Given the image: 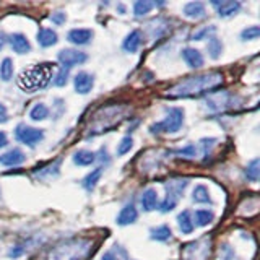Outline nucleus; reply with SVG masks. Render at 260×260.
<instances>
[{"instance_id": "8", "label": "nucleus", "mask_w": 260, "mask_h": 260, "mask_svg": "<svg viewBox=\"0 0 260 260\" xmlns=\"http://www.w3.org/2000/svg\"><path fill=\"white\" fill-rule=\"evenodd\" d=\"M210 254V239L202 238L199 241H193L184 246L182 255L184 260H207Z\"/></svg>"}, {"instance_id": "3", "label": "nucleus", "mask_w": 260, "mask_h": 260, "mask_svg": "<svg viewBox=\"0 0 260 260\" xmlns=\"http://www.w3.org/2000/svg\"><path fill=\"white\" fill-rule=\"evenodd\" d=\"M91 241L85 238H72L67 239L49 252L47 260H83L91 250Z\"/></svg>"}, {"instance_id": "10", "label": "nucleus", "mask_w": 260, "mask_h": 260, "mask_svg": "<svg viewBox=\"0 0 260 260\" xmlns=\"http://www.w3.org/2000/svg\"><path fill=\"white\" fill-rule=\"evenodd\" d=\"M73 86L78 94H88L94 86V77L88 72H80L73 78Z\"/></svg>"}, {"instance_id": "25", "label": "nucleus", "mask_w": 260, "mask_h": 260, "mask_svg": "<svg viewBox=\"0 0 260 260\" xmlns=\"http://www.w3.org/2000/svg\"><path fill=\"white\" fill-rule=\"evenodd\" d=\"M94 161H96V153L89 150H78L73 154V162L78 166H91Z\"/></svg>"}, {"instance_id": "43", "label": "nucleus", "mask_w": 260, "mask_h": 260, "mask_svg": "<svg viewBox=\"0 0 260 260\" xmlns=\"http://www.w3.org/2000/svg\"><path fill=\"white\" fill-rule=\"evenodd\" d=\"M8 145V140H7V135L5 132H0V148H4V146Z\"/></svg>"}, {"instance_id": "32", "label": "nucleus", "mask_w": 260, "mask_h": 260, "mask_svg": "<svg viewBox=\"0 0 260 260\" xmlns=\"http://www.w3.org/2000/svg\"><path fill=\"white\" fill-rule=\"evenodd\" d=\"M258 166H260L258 158L252 159L249 165H247V168H246V176H247V179H249L250 182H257L258 181V174H260Z\"/></svg>"}, {"instance_id": "35", "label": "nucleus", "mask_w": 260, "mask_h": 260, "mask_svg": "<svg viewBox=\"0 0 260 260\" xmlns=\"http://www.w3.org/2000/svg\"><path fill=\"white\" fill-rule=\"evenodd\" d=\"M260 36V28L258 26H249L241 32L242 41H254Z\"/></svg>"}, {"instance_id": "29", "label": "nucleus", "mask_w": 260, "mask_h": 260, "mask_svg": "<svg viewBox=\"0 0 260 260\" xmlns=\"http://www.w3.org/2000/svg\"><path fill=\"white\" fill-rule=\"evenodd\" d=\"M207 49H208V54H210V57L211 59H219L221 57V54H223V43L219 41L218 38H215V36H210L208 38V44H207Z\"/></svg>"}, {"instance_id": "40", "label": "nucleus", "mask_w": 260, "mask_h": 260, "mask_svg": "<svg viewBox=\"0 0 260 260\" xmlns=\"http://www.w3.org/2000/svg\"><path fill=\"white\" fill-rule=\"evenodd\" d=\"M51 21L55 24H63L65 21H67V15H65L63 12H55L51 15Z\"/></svg>"}, {"instance_id": "14", "label": "nucleus", "mask_w": 260, "mask_h": 260, "mask_svg": "<svg viewBox=\"0 0 260 260\" xmlns=\"http://www.w3.org/2000/svg\"><path fill=\"white\" fill-rule=\"evenodd\" d=\"M182 59L190 69L203 67V55H202V52L199 51V49H193V47L182 49Z\"/></svg>"}, {"instance_id": "30", "label": "nucleus", "mask_w": 260, "mask_h": 260, "mask_svg": "<svg viewBox=\"0 0 260 260\" xmlns=\"http://www.w3.org/2000/svg\"><path fill=\"white\" fill-rule=\"evenodd\" d=\"M154 7L153 2H148V0H137L134 4V15L137 18H142V16L148 15L151 12V8Z\"/></svg>"}, {"instance_id": "11", "label": "nucleus", "mask_w": 260, "mask_h": 260, "mask_svg": "<svg viewBox=\"0 0 260 260\" xmlns=\"http://www.w3.org/2000/svg\"><path fill=\"white\" fill-rule=\"evenodd\" d=\"M94 36V32L88 28H75V29H70L67 32V41L75 46H85L91 43V39Z\"/></svg>"}, {"instance_id": "38", "label": "nucleus", "mask_w": 260, "mask_h": 260, "mask_svg": "<svg viewBox=\"0 0 260 260\" xmlns=\"http://www.w3.org/2000/svg\"><path fill=\"white\" fill-rule=\"evenodd\" d=\"M176 154H179V156H184V158L192 159V158H195V154H197V148H195V145H187V146H184V148L177 150Z\"/></svg>"}, {"instance_id": "17", "label": "nucleus", "mask_w": 260, "mask_h": 260, "mask_svg": "<svg viewBox=\"0 0 260 260\" xmlns=\"http://www.w3.org/2000/svg\"><path fill=\"white\" fill-rule=\"evenodd\" d=\"M142 43H143L142 31L134 29L125 36L124 43H122V47H124V51H127V52H137L138 49H140Z\"/></svg>"}, {"instance_id": "7", "label": "nucleus", "mask_w": 260, "mask_h": 260, "mask_svg": "<svg viewBox=\"0 0 260 260\" xmlns=\"http://www.w3.org/2000/svg\"><path fill=\"white\" fill-rule=\"evenodd\" d=\"M15 138L20 143L26 145V146H36L39 142H43L44 138V132L41 128H35L29 127L26 124H18L15 128Z\"/></svg>"}, {"instance_id": "24", "label": "nucleus", "mask_w": 260, "mask_h": 260, "mask_svg": "<svg viewBox=\"0 0 260 260\" xmlns=\"http://www.w3.org/2000/svg\"><path fill=\"white\" fill-rule=\"evenodd\" d=\"M103 176V168H96L93 169L91 173L86 174V177L81 181V185H83V189L88 190V192H93L96 189L98 182H100V179Z\"/></svg>"}, {"instance_id": "44", "label": "nucleus", "mask_w": 260, "mask_h": 260, "mask_svg": "<svg viewBox=\"0 0 260 260\" xmlns=\"http://www.w3.org/2000/svg\"><path fill=\"white\" fill-rule=\"evenodd\" d=\"M5 44H7V38H5V35H2V32H0V49H4Z\"/></svg>"}, {"instance_id": "15", "label": "nucleus", "mask_w": 260, "mask_h": 260, "mask_svg": "<svg viewBox=\"0 0 260 260\" xmlns=\"http://www.w3.org/2000/svg\"><path fill=\"white\" fill-rule=\"evenodd\" d=\"M182 13L184 16L190 20H202L207 16V10H205V4L202 2H189L185 4L182 8Z\"/></svg>"}, {"instance_id": "2", "label": "nucleus", "mask_w": 260, "mask_h": 260, "mask_svg": "<svg viewBox=\"0 0 260 260\" xmlns=\"http://www.w3.org/2000/svg\"><path fill=\"white\" fill-rule=\"evenodd\" d=\"M52 72H54V63L51 62H44V63H36L32 67L24 69L20 77H18V85L24 91H38V89H43L49 85V81L52 78Z\"/></svg>"}, {"instance_id": "12", "label": "nucleus", "mask_w": 260, "mask_h": 260, "mask_svg": "<svg viewBox=\"0 0 260 260\" xmlns=\"http://www.w3.org/2000/svg\"><path fill=\"white\" fill-rule=\"evenodd\" d=\"M26 161V156L20 148H12L7 153L0 154V165L7 166V168H13V166H20Z\"/></svg>"}, {"instance_id": "20", "label": "nucleus", "mask_w": 260, "mask_h": 260, "mask_svg": "<svg viewBox=\"0 0 260 260\" xmlns=\"http://www.w3.org/2000/svg\"><path fill=\"white\" fill-rule=\"evenodd\" d=\"M140 203H142V208L143 211H153L158 208V192L154 189H146L143 190L142 197H140Z\"/></svg>"}, {"instance_id": "13", "label": "nucleus", "mask_w": 260, "mask_h": 260, "mask_svg": "<svg viewBox=\"0 0 260 260\" xmlns=\"http://www.w3.org/2000/svg\"><path fill=\"white\" fill-rule=\"evenodd\" d=\"M216 8V13L219 18H230V16L236 15L241 10V4L234 2V0H226V2H211Z\"/></svg>"}, {"instance_id": "41", "label": "nucleus", "mask_w": 260, "mask_h": 260, "mask_svg": "<svg viewBox=\"0 0 260 260\" xmlns=\"http://www.w3.org/2000/svg\"><path fill=\"white\" fill-rule=\"evenodd\" d=\"M8 122V112H7V108L0 103V124H5Z\"/></svg>"}, {"instance_id": "9", "label": "nucleus", "mask_w": 260, "mask_h": 260, "mask_svg": "<svg viewBox=\"0 0 260 260\" xmlns=\"http://www.w3.org/2000/svg\"><path fill=\"white\" fill-rule=\"evenodd\" d=\"M57 59L63 65L65 69H72L75 65H81L88 60L86 52L75 51V49H62V51L57 54Z\"/></svg>"}, {"instance_id": "21", "label": "nucleus", "mask_w": 260, "mask_h": 260, "mask_svg": "<svg viewBox=\"0 0 260 260\" xmlns=\"http://www.w3.org/2000/svg\"><path fill=\"white\" fill-rule=\"evenodd\" d=\"M177 223H179V230L182 231V234H192L195 230L193 218H192V213L189 210H184L182 213H179Z\"/></svg>"}, {"instance_id": "1", "label": "nucleus", "mask_w": 260, "mask_h": 260, "mask_svg": "<svg viewBox=\"0 0 260 260\" xmlns=\"http://www.w3.org/2000/svg\"><path fill=\"white\" fill-rule=\"evenodd\" d=\"M223 85V75L219 72H210L203 75L189 77L177 85L168 89L166 96L171 100H179V98H193L203 93H213Z\"/></svg>"}, {"instance_id": "23", "label": "nucleus", "mask_w": 260, "mask_h": 260, "mask_svg": "<svg viewBox=\"0 0 260 260\" xmlns=\"http://www.w3.org/2000/svg\"><path fill=\"white\" fill-rule=\"evenodd\" d=\"M213 219H215V213L211 210H207V208L195 210V213H193V224H197L200 228L208 226Z\"/></svg>"}, {"instance_id": "33", "label": "nucleus", "mask_w": 260, "mask_h": 260, "mask_svg": "<svg viewBox=\"0 0 260 260\" xmlns=\"http://www.w3.org/2000/svg\"><path fill=\"white\" fill-rule=\"evenodd\" d=\"M132 146H134V140H132V137H124L120 140V143L117 145V154L119 156H124V154H127L130 150H132Z\"/></svg>"}, {"instance_id": "18", "label": "nucleus", "mask_w": 260, "mask_h": 260, "mask_svg": "<svg viewBox=\"0 0 260 260\" xmlns=\"http://www.w3.org/2000/svg\"><path fill=\"white\" fill-rule=\"evenodd\" d=\"M8 41H10V46L16 54H28L31 51V44H29L28 38L21 35V32H15Z\"/></svg>"}, {"instance_id": "6", "label": "nucleus", "mask_w": 260, "mask_h": 260, "mask_svg": "<svg viewBox=\"0 0 260 260\" xmlns=\"http://www.w3.org/2000/svg\"><path fill=\"white\" fill-rule=\"evenodd\" d=\"M239 103V98L228 91H213L207 96V106L211 111H226L234 108Z\"/></svg>"}, {"instance_id": "39", "label": "nucleus", "mask_w": 260, "mask_h": 260, "mask_svg": "<svg viewBox=\"0 0 260 260\" xmlns=\"http://www.w3.org/2000/svg\"><path fill=\"white\" fill-rule=\"evenodd\" d=\"M223 260H241V258L230 246H224L223 247Z\"/></svg>"}, {"instance_id": "36", "label": "nucleus", "mask_w": 260, "mask_h": 260, "mask_svg": "<svg viewBox=\"0 0 260 260\" xmlns=\"http://www.w3.org/2000/svg\"><path fill=\"white\" fill-rule=\"evenodd\" d=\"M216 31L215 26H207V28H203L197 32H193V36H192V41H203V39H208L213 32Z\"/></svg>"}, {"instance_id": "26", "label": "nucleus", "mask_w": 260, "mask_h": 260, "mask_svg": "<svg viewBox=\"0 0 260 260\" xmlns=\"http://www.w3.org/2000/svg\"><path fill=\"white\" fill-rule=\"evenodd\" d=\"M150 238L153 241L165 242V241H169L171 238H173V231H171V228L168 224H161V226L153 228V230L150 231Z\"/></svg>"}, {"instance_id": "37", "label": "nucleus", "mask_w": 260, "mask_h": 260, "mask_svg": "<svg viewBox=\"0 0 260 260\" xmlns=\"http://www.w3.org/2000/svg\"><path fill=\"white\" fill-rule=\"evenodd\" d=\"M215 142H216V138H202V140H200V146L203 150V156H205V159L210 156L211 148L215 146Z\"/></svg>"}, {"instance_id": "5", "label": "nucleus", "mask_w": 260, "mask_h": 260, "mask_svg": "<svg viewBox=\"0 0 260 260\" xmlns=\"http://www.w3.org/2000/svg\"><path fill=\"white\" fill-rule=\"evenodd\" d=\"M187 185H189V179H173V181L166 184V199L159 205V210L162 213H169V211L176 208L179 199L182 197L184 190L187 189Z\"/></svg>"}, {"instance_id": "19", "label": "nucleus", "mask_w": 260, "mask_h": 260, "mask_svg": "<svg viewBox=\"0 0 260 260\" xmlns=\"http://www.w3.org/2000/svg\"><path fill=\"white\" fill-rule=\"evenodd\" d=\"M38 44L41 47H51V46H55L57 41H59V36H57V32L54 29H49V28H41L38 31Z\"/></svg>"}, {"instance_id": "34", "label": "nucleus", "mask_w": 260, "mask_h": 260, "mask_svg": "<svg viewBox=\"0 0 260 260\" xmlns=\"http://www.w3.org/2000/svg\"><path fill=\"white\" fill-rule=\"evenodd\" d=\"M69 69H65V67H62L59 72H57V75H55V78H54V86H65L67 85V81H69Z\"/></svg>"}, {"instance_id": "4", "label": "nucleus", "mask_w": 260, "mask_h": 260, "mask_svg": "<svg viewBox=\"0 0 260 260\" xmlns=\"http://www.w3.org/2000/svg\"><path fill=\"white\" fill-rule=\"evenodd\" d=\"M184 125V109L181 108H166V117L161 122L150 125L151 134H176Z\"/></svg>"}, {"instance_id": "28", "label": "nucleus", "mask_w": 260, "mask_h": 260, "mask_svg": "<svg viewBox=\"0 0 260 260\" xmlns=\"http://www.w3.org/2000/svg\"><path fill=\"white\" fill-rule=\"evenodd\" d=\"M192 200L195 203H211V197H210V192L205 185H195L193 187V192H192Z\"/></svg>"}, {"instance_id": "31", "label": "nucleus", "mask_w": 260, "mask_h": 260, "mask_svg": "<svg viewBox=\"0 0 260 260\" xmlns=\"http://www.w3.org/2000/svg\"><path fill=\"white\" fill-rule=\"evenodd\" d=\"M12 78H13V60L7 57V59L0 62V80L10 81Z\"/></svg>"}, {"instance_id": "42", "label": "nucleus", "mask_w": 260, "mask_h": 260, "mask_svg": "<svg viewBox=\"0 0 260 260\" xmlns=\"http://www.w3.org/2000/svg\"><path fill=\"white\" fill-rule=\"evenodd\" d=\"M101 260H120L114 252H111V250H108V252H104L103 254V258Z\"/></svg>"}, {"instance_id": "27", "label": "nucleus", "mask_w": 260, "mask_h": 260, "mask_svg": "<svg viewBox=\"0 0 260 260\" xmlns=\"http://www.w3.org/2000/svg\"><path fill=\"white\" fill-rule=\"evenodd\" d=\"M29 117H31V120H35V122L46 120L49 117V108H47L44 103H38V104H35L31 108Z\"/></svg>"}, {"instance_id": "22", "label": "nucleus", "mask_w": 260, "mask_h": 260, "mask_svg": "<svg viewBox=\"0 0 260 260\" xmlns=\"http://www.w3.org/2000/svg\"><path fill=\"white\" fill-rule=\"evenodd\" d=\"M60 162H62V159H60V158L57 159V161H54V162H49L47 166L41 168L39 171H35V176H36L38 179H51V177L59 176Z\"/></svg>"}, {"instance_id": "45", "label": "nucleus", "mask_w": 260, "mask_h": 260, "mask_svg": "<svg viewBox=\"0 0 260 260\" xmlns=\"http://www.w3.org/2000/svg\"><path fill=\"white\" fill-rule=\"evenodd\" d=\"M117 8H119V12H122V13L125 12V7L124 5H117Z\"/></svg>"}, {"instance_id": "16", "label": "nucleus", "mask_w": 260, "mask_h": 260, "mask_svg": "<svg viewBox=\"0 0 260 260\" xmlns=\"http://www.w3.org/2000/svg\"><path fill=\"white\" fill-rule=\"evenodd\" d=\"M137 218H138V211H137L135 205L128 203V205H125L124 208L120 210V213L117 215L116 223L119 226H128V224H134L137 221Z\"/></svg>"}]
</instances>
